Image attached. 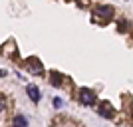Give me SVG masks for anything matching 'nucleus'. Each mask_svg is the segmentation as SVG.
Listing matches in <instances>:
<instances>
[{"instance_id": "nucleus-1", "label": "nucleus", "mask_w": 133, "mask_h": 127, "mask_svg": "<svg viewBox=\"0 0 133 127\" xmlns=\"http://www.w3.org/2000/svg\"><path fill=\"white\" fill-rule=\"evenodd\" d=\"M78 99L82 101L83 105H94L95 99H97V95L94 93V89H88V88H82L78 91Z\"/></svg>"}, {"instance_id": "nucleus-2", "label": "nucleus", "mask_w": 133, "mask_h": 127, "mask_svg": "<svg viewBox=\"0 0 133 127\" xmlns=\"http://www.w3.org/2000/svg\"><path fill=\"white\" fill-rule=\"evenodd\" d=\"M94 16L99 18L101 22H107V20H111V16H113V8H111V6H95Z\"/></svg>"}, {"instance_id": "nucleus-3", "label": "nucleus", "mask_w": 133, "mask_h": 127, "mask_svg": "<svg viewBox=\"0 0 133 127\" xmlns=\"http://www.w3.org/2000/svg\"><path fill=\"white\" fill-rule=\"evenodd\" d=\"M24 66H26V68H28V70H30L32 73H42V64H40V60H38V58H28Z\"/></svg>"}, {"instance_id": "nucleus-4", "label": "nucleus", "mask_w": 133, "mask_h": 127, "mask_svg": "<svg viewBox=\"0 0 133 127\" xmlns=\"http://www.w3.org/2000/svg\"><path fill=\"white\" fill-rule=\"evenodd\" d=\"M97 111H99L101 117H113V107H111L109 101H101L99 107H97Z\"/></svg>"}, {"instance_id": "nucleus-5", "label": "nucleus", "mask_w": 133, "mask_h": 127, "mask_svg": "<svg viewBox=\"0 0 133 127\" xmlns=\"http://www.w3.org/2000/svg\"><path fill=\"white\" fill-rule=\"evenodd\" d=\"M26 91H28V95H30V99H32L34 103H38V101H40V97H42V95H40V89L36 88V85H28Z\"/></svg>"}, {"instance_id": "nucleus-6", "label": "nucleus", "mask_w": 133, "mask_h": 127, "mask_svg": "<svg viewBox=\"0 0 133 127\" xmlns=\"http://www.w3.org/2000/svg\"><path fill=\"white\" fill-rule=\"evenodd\" d=\"M12 127H28L26 117H22V115H16L14 119H12Z\"/></svg>"}, {"instance_id": "nucleus-7", "label": "nucleus", "mask_w": 133, "mask_h": 127, "mask_svg": "<svg viewBox=\"0 0 133 127\" xmlns=\"http://www.w3.org/2000/svg\"><path fill=\"white\" fill-rule=\"evenodd\" d=\"M50 77H52V85H56V88H60L62 82H64V77H62L58 72H52V73H50Z\"/></svg>"}, {"instance_id": "nucleus-8", "label": "nucleus", "mask_w": 133, "mask_h": 127, "mask_svg": "<svg viewBox=\"0 0 133 127\" xmlns=\"http://www.w3.org/2000/svg\"><path fill=\"white\" fill-rule=\"evenodd\" d=\"M4 109V101H0V111Z\"/></svg>"}]
</instances>
